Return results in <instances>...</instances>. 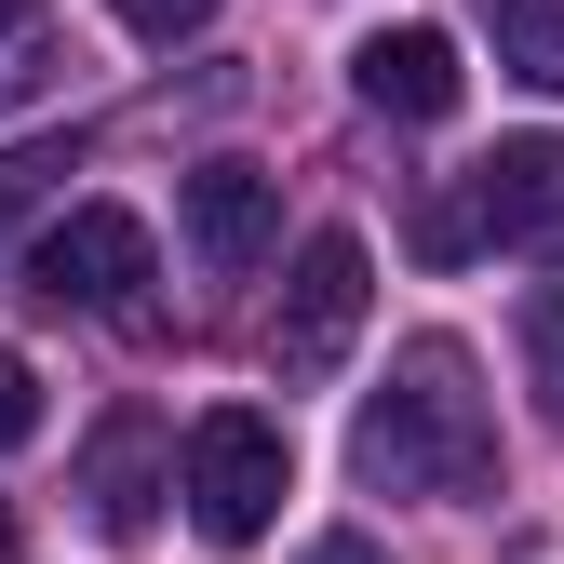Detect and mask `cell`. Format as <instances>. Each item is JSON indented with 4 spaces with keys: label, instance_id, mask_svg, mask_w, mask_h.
Returning a JSON list of instances; mask_svg holds the SVG:
<instances>
[{
    "label": "cell",
    "instance_id": "10",
    "mask_svg": "<svg viewBox=\"0 0 564 564\" xmlns=\"http://www.w3.org/2000/svg\"><path fill=\"white\" fill-rule=\"evenodd\" d=\"M498 67L524 95H564V0H498Z\"/></svg>",
    "mask_w": 564,
    "mask_h": 564
},
{
    "label": "cell",
    "instance_id": "16",
    "mask_svg": "<svg viewBox=\"0 0 564 564\" xmlns=\"http://www.w3.org/2000/svg\"><path fill=\"white\" fill-rule=\"evenodd\" d=\"M0 564H28V524H14V498H0Z\"/></svg>",
    "mask_w": 564,
    "mask_h": 564
},
{
    "label": "cell",
    "instance_id": "1",
    "mask_svg": "<svg viewBox=\"0 0 564 564\" xmlns=\"http://www.w3.org/2000/svg\"><path fill=\"white\" fill-rule=\"evenodd\" d=\"M349 470H364V498H484L498 484V416H484L457 336H416L390 364V390H364Z\"/></svg>",
    "mask_w": 564,
    "mask_h": 564
},
{
    "label": "cell",
    "instance_id": "12",
    "mask_svg": "<svg viewBox=\"0 0 564 564\" xmlns=\"http://www.w3.org/2000/svg\"><path fill=\"white\" fill-rule=\"evenodd\" d=\"M524 364H538V403H551V431H564V282H524Z\"/></svg>",
    "mask_w": 564,
    "mask_h": 564
},
{
    "label": "cell",
    "instance_id": "2",
    "mask_svg": "<svg viewBox=\"0 0 564 564\" xmlns=\"http://www.w3.org/2000/svg\"><path fill=\"white\" fill-rule=\"evenodd\" d=\"M470 242L564 256V134H498V149L416 216V256H470Z\"/></svg>",
    "mask_w": 564,
    "mask_h": 564
},
{
    "label": "cell",
    "instance_id": "4",
    "mask_svg": "<svg viewBox=\"0 0 564 564\" xmlns=\"http://www.w3.org/2000/svg\"><path fill=\"white\" fill-rule=\"evenodd\" d=\"M364 310H377V256H364V229H310L296 269H282V310H269V377L323 390V377L349 364V336H364Z\"/></svg>",
    "mask_w": 564,
    "mask_h": 564
},
{
    "label": "cell",
    "instance_id": "6",
    "mask_svg": "<svg viewBox=\"0 0 564 564\" xmlns=\"http://www.w3.org/2000/svg\"><path fill=\"white\" fill-rule=\"evenodd\" d=\"M175 216H188V256H202V269L242 282V269L282 242V175H269V162H202V175H175Z\"/></svg>",
    "mask_w": 564,
    "mask_h": 564
},
{
    "label": "cell",
    "instance_id": "13",
    "mask_svg": "<svg viewBox=\"0 0 564 564\" xmlns=\"http://www.w3.org/2000/svg\"><path fill=\"white\" fill-rule=\"evenodd\" d=\"M41 431V377H28V349H0V457H14Z\"/></svg>",
    "mask_w": 564,
    "mask_h": 564
},
{
    "label": "cell",
    "instance_id": "11",
    "mask_svg": "<svg viewBox=\"0 0 564 564\" xmlns=\"http://www.w3.org/2000/svg\"><path fill=\"white\" fill-rule=\"evenodd\" d=\"M67 175H82V134H28V149H0V242H14V216H41Z\"/></svg>",
    "mask_w": 564,
    "mask_h": 564
},
{
    "label": "cell",
    "instance_id": "8",
    "mask_svg": "<svg viewBox=\"0 0 564 564\" xmlns=\"http://www.w3.org/2000/svg\"><path fill=\"white\" fill-rule=\"evenodd\" d=\"M349 82H364V108H377V121H444V108L470 95V67H457V41H444V28H377L364 54H349Z\"/></svg>",
    "mask_w": 564,
    "mask_h": 564
},
{
    "label": "cell",
    "instance_id": "14",
    "mask_svg": "<svg viewBox=\"0 0 564 564\" xmlns=\"http://www.w3.org/2000/svg\"><path fill=\"white\" fill-rule=\"evenodd\" d=\"M108 14H121L134 41H188V28H216V0H108Z\"/></svg>",
    "mask_w": 564,
    "mask_h": 564
},
{
    "label": "cell",
    "instance_id": "7",
    "mask_svg": "<svg viewBox=\"0 0 564 564\" xmlns=\"http://www.w3.org/2000/svg\"><path fill=\"white\" fill-rule=\"evenodd\" d=\"M82 498H95V524H108V538H149V524H162V498H175V431H162L149 403H121L108 431H95Z\"/></svg>",
    "mask_w": 564,
    "mask_h": 564
},
{
    "label": "cell",
    "instance_id": "3",
    "mask_svg": "<svg viewBox=\"0 0 564 564\" xmlns=\"http://www.w3.org/2000/svg\"><path fill=\"white\" fill-rule=\"evenodd\" d=\"M282 498H296V431H282L269 403H216L188 431V524L216 551H256L282 524Z\"/></svg>",
    "mask_w": 564,
    "mask_h": 564
},
{
    "label": "cell",
    "instance_id": "9",
    "mask_svg": "<svg viewBox=\"0 0 564 564\" xmlns=\"http://www.w3.org/2000/svg\"><path fill=\"white\" fill-rule=\"evenodd\" d=\"M67 82V28H54V0H0V121L41 108Z\"/></svg>",
    "mask_w": 564,
    "mask_h": 564
},
{
    "label": "cell",
    "instance_id": "15",
    "mask_svg": "<svg viewBox=\"0 0 564 564\" xmlns=\"http://www.w3.org/2000/svg\"><path fill=\"white\" fill-rule=\"evenodd\" d=\"M310 564H390V551H377V538H349V524H336V538H323Z\"/></svg>",
    "mask_w": 564,
    "mask_h": 564
},
{
    "label": "cell",
    "instance_id": "5",
    "mask_svg": "<svg viewBox=\"0 0 564 564\" xmlns=\"http://www.w3.org/2000/svg\"><path fill=\"white\" fill-rule=\"evenodd\" d=\"M28 296L41 310H95V323H149V216L67 202V216L28 242Z\"/></svg>",
    "mask_w": 564,
    "mask_h": 564
}]
</instances>
